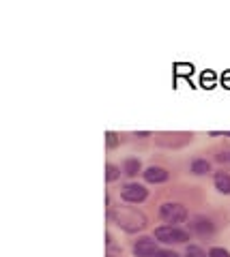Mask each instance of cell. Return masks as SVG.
Returning <instances> with one entry per match:
<instances>
[{
  "mask_svg": "<svg viewBox=\"0 0 230 257\" xmlns=\"http://www.w3.org/2000/svg\"><path fill=\"white\" fill-rule=\"evenodd\" d=\"M110 216L116 221L118 227H123L127 231H138L146 225V219L140 212L131 210V208H118V210H112Z\"/></svg>",
  "mask_w": 230,
  "mask_h": 257,
  "instance_id": "cell-1",
  "label": "cell"
},
{
  "mask_svg": "<svg viewBox=\"0 0 230 257\" xmlns=\"http://www.w3.org/2000/svg\"><path fill=\"white\" fill-rule=\"evenodd\" d=\"M155 240L160 242H166V244H172V242H185L189 240V234L183 229H179L177 225H162V227L155 229Z\"/></svg>",
  "mask_w": 230,
  "mask_h": 257,
  "instance_id": "cell-2",
  "label": "cell"
},
{
  "mask_svg": "<svg viewBox=\"0 0 230 257\" xmlns=\"http://www.w3.org/2000/svg\"><path fill=\"white\" fill-rule=\"evenodd\" d=\"M160 214L166 223L170 225H177V223H183L187 219V210L183 204H174V202H168V204H162L160 208Z\"/></svg>",
  "mask_w": 230,
  "mask_h": 257,
  "instance_id": "cell-3",
  "label": "cell"
},
{
  "mask_svg": "<svg viewBox=\"0 0 230 257\" xmlns=\"http://www.w3.org/2000/svg\"><path fill=\"white\" fill-rule=\"evenodd\" d=\"M121 195H123L125 202H129V204H140V202H144V199H146L148 191L142 187V184L129 182V184H125V187L121 189Z\"/></svg>",
  "mask_w": 230,
  "mask_h": 257,
  "instance_id": "cell-4",
  "label": "cell"
},
{
  "mask_svg": "<svg viewBox=\"0 0 230 257\" xmlns=\"http://www.w3.org/2000/svg\"><path fill=\"white\" fill-rule=\"evenodd\" d=\"M157 253V246H155V240L153 238H140L136 244H133V255L136 257H153Z\"/></svg>",
  "mask_w": 230,
  "mask_h": 257,
  "instance_id": "cell-5",
  "label": "cell"
},
{
  "mask_svg": "<svg viewBox=\"0 0 230 257\" xmlns=\"http://www.w3.org/2000/svg\"><path fill=\"white\" fill-rule=\"evenodd\" d=\"M142 174H144V180H146V182H153V184L166 182V180H168V176H170L168 172L164 170V167H157V165H150V167H146V170L142 172Z\"/></svg>",
  "mask_w": 230,
  "mask_h": 257,
  "instance_id": "cell-6",
  "label": "cell"
},
{
  "mask_svg": "<svg viewBox=\"0 0 230 257\" xmlns=\"http://www.w3.org/2000/svg\"><path fill=\"white\" fill-rule=\"evenodd\" d=\"M192 229L196 231V234H200V236H209V234H213L215 225H213V221H209V219H202V216H198V219L192 221Z\"/></svg>",
  "mask_w": 230,
  "mask_h": 257,
  "instance_id": "cell-7",
  "label": "cell"
},
{
  "mask_svg": "<svg viewBox=\"0 0 230 257\" xmlns=\"http://www.w3.org/2000/svg\"><path fill=\"white\" fill-rule=\"evenodd\" d=\"M215 189L219 193H224V195H228L230 193V176L228 174H224V172L215 174Z\"/></svg>",
  "mask_w": 230,
  "mask_h": 257,
  "instance_id": "cell-8",
  "label": "cell"
},
{
  "mask_svg": "<svg viewBox=\"0 0 230 257\" xmlns=\"http://www.w3.org/2000/svg\"><path fill=\"white\" fill-rule=\"evenodd\" d=\"M211 170V165H209V161H204V159H196L194 163H192V172L196 176H202V174H209Z\"/></svg>",
  "mask_w": 230,
  "mask_h": 257,
  "instance_id": "cell-9",
  "label": "cell"
},
{
  "mask_svg": "<svg viewBox=\"0 0 230 257\" xmlns=\"http://www.w3.org/2000/svg\"><path fill=\"white\" fill-rule=\"evenodd\" d=\"M140 172V161L138 159H127L125 161V174L127 176H136Z\"/></svg>",
  "mask_w": 230,
  "mask_h": 257,
  "instance_id": "cell-10",
  "label": "cell"
},
{
  "mask_svg": "<svg viewBox=\"0 0 230 257\" xmlns=\"http://www.w3.org/2000/svg\"><path fill=\"white\" fill-rule=\"evenodd\" d=\"M118 176H121V170H118L116 165H108V167H106V178H108V182L116 180Z\"/></svg>",
  "mask_w": 230,
  "mask_h": 257,
  "instance_id": "cell-11",
  "label": "cell"
},
{
  "mask_svg": "<svg viewBox=\"0 0 230 257\" xmlns=\"http://www.w3.org/2000/svg\"><path fill=\"white\" fill-rule=\"evenodd\" d=\"M185 257H209V255L204 253L200 246H187V251H185Z\"/></svg>",
  "mask_w": 230,
  "mask_h": 257,
  "instance_id": "cell-12",
  "label": "cell"
},
{
  "mask_svg": "<svg viewBox=\"0 0 230 257\" xmlns=\"http://www.w3.org/2000/svg\"><path fill=\"white\" fill-rule=\"evenodd\" d=\"M209 257H230V253L226 251V248L215 246V248H211V251H209Z\"/></svg>",
  "mask_w": 230,
  "mask_h": 257,
  "instance_id": "cell-13",
  "label": "cell"
},
{
  "mask_svg": "<svg viewBox=\"0 0 230 257\" xmlns=\"http://www.w3.org/2000/svg\"><path fill=\"white\" fill-rule=\"evenodd\" d=\"M213 79H215V77H213V73H204L202 75V84L207 88H213Z\"/></svg>",
  "mask_w": 230,
  "mask_h": 257,
  "instance_id": "cell-14",
  "label": "cell"
},
{
  "mask_svg": "<svg viewBox=\"0 0 230 257\" xmlns=\"http://www.w3.org/2000/svg\"><path fill=\"white\" fill-rule=\"evenodd\" d=\"M153 257H179V253H174V251H157Z\"/></svg>",
  "mask_w": 230,
  "mask_h": 257,
  "instance_id": "cell-15",
  "label": "cell"
},
{
  "mask_svg": "<svg viewBox=\"0 0 230 257\" xmlns=\"http://www.w3.org/2000/svg\"><path fill=\"white\" fill-rule=\"evenodd\" d=\"M116 144H118V140H116V135H114V133H108V146H110V148H114V146H116Z\"/></svg>",
  "mask_w": 230,
  "mask_h": 257,
  "instance_id": "cell-16",
  "label": "cell"
},
{
  "mask_svg": "<svg viewBox=\"0 0 230 257\" xmlns=\"http://www.w3.org/2000/svg\"><path fill=\"white\" fill-rule=\"evenodd\" d=\"M224 84H226V88H230V73L224 75Z\"/></svg>",
  "mask_w": 230,
  "mask_h": 257,
  "instance_id": "cell-17",
  "label": "cell"
},
{
  "mask_svg": "<svg viewBox=\"0 0 230 257\" xmlns=\"http://www.w3.org/2000/svg\"><path fill=\"white\" fill-rule=\"evenodd\" d=\"M110 257H112V255H110Z\"/></svg>",
  "mask_w": 230,
  "mask_h": 257,
  "instance_id": "cell-18",
  "label": "cell"
},
{
  "mask_svg": "<svg viewBox=\"0 0 230 257\" xmlns=\"http://www.w3.org/2000/svg\"><path fill=\"white\" fill-rule=\"evenodd\" d=\"M228 159H230V157H228Z\"/></svg>",
  "mask_w": 230,
  "mask_h": 257,
  "instance_id": "cell-19",
  "label": "cell"
}]
</instances>
